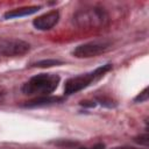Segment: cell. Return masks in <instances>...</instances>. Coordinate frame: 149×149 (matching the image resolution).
<instances>
[{
  "label": "cell",
  "instance_id": "9",
  "mask_svg": "<svg viewBox=\"0 0 149 149\" xmlns=\"http://www.w3.org/2000/svg\"><path fill=\"white\" fill-rule=\"evenodd\" d=\"M62 64L61 61L57 59H44V61H40L35 64H33V66H37V68H50V66H55V65H59Z\"/></svg>",
  "mask_w": 149,
  "mask_h": 149
},
{
  "label": "cell",
  "instance_id": "7",
  "mask_svg": "<svg viewBox=\"0 0 149 149\" xmlns=\"http://www.w3.org/2000/svg\"><path fill=\"white\" fill-rule=\"evenodd\" d=\"M64 99L62 97H50V95H43L38 97L36 99H33L24 104L26 107H40V106H47V105H52L57 102H62Z\"/></svg>",
  "mask_w": 149,
  "mask_h": 149
},
{
  "label": "cell",
  "instance_id": "15",
  "mask_svg": "<svg viewBox=\"0 0 149 149\" xmlns=\"http://www.w3.org/2000/svg\"><path fill=\"white\" fill-rule=\"evenodd\" d=\"M79 149H85V148H79Z\"/></svg>",
  "mask_w": 149,
  "mask_h": 149
},
{
  "label": "cell",
  "instance_id": "12",
  "mask_svg": "<svg viewBox=\"0 0 149 149\" xmlns=\"http://www.w3.org/2000/svg\"><path fill=\"white\" fill-rule=\"evenodd\" d=\"M99 101L101 102V105H105V106H108V107H112V106H113L112 100H107V99H105V98H101V99H99Z\"/></svg>",
  "mask_w": 149,
  "mask_h": 149
},
{
  "label": "cell",
  "instance_id": "2",
  "mask_svg": "<svg viewBox=\"0 0 149 149\" xmlns=\"http://www.w3.org/2000/svg\"><path fill=\"white\" fill-rule=\"evenodd\" d=\"M73 22L81 29H95L107 24L108 15L104 9L98 7L79 9L73 15Z\"/></svg>",
  "mask_w": 149,
  "mask_h": 149
},
{
  "label": "cell",
  "instance_id": "4",
  "mask_svg": "<svg viewBox=\"0 0 149 149\" xmlns=\"http://www.w3.org/2000/svg\"><path fill=\"white\" fill-rule=\"evenodd\" d=\"M108 48V44L106 43H99V42H91L78 45L73 51L72 55L78 58H90L95 57L102 52H105Z\"/></svg>",
  "mask_w": 149,
  "mask_h": 149
},
{
  "label": "cell",
  "instance_id": "13",
  "mask_svg": "<svg viewBox=\"0 0 149 149\" xmlns=\"http://www.w3.org/2000/svg\"><path fill=\"white\" fill-rule=\"evenodd\" d=\"M80 105H81V106H85V107H94V106H95V102H94V101L85 100V101H81Z\"/></svg>",
  "mask_w": 149,
  "mask_h": 149
},
{
  "label": "cell",
  "instance_id": "5",
  "mask_svg": "<svg viewBox=\"0 0 149 149\" xmlns=\"http://www.w3.org/2000/svg\"><path fill=\"white\" fill-rule=\"evenodd\" d=\"M94 80H95V78L93 76V72L86 73V74H81V76H77V77H73V78H70L65 83L64 92H65V94L76 93V92H78V91L87 87Z\"/></svg>",
  "mask_w": 149,
  "mask_h": 149
},
{
  "label": "cell",
  "instance_id": "1",
  "mask_svg": "<svg viewBox=\"0 0 149 149\" xmlns=\"http://www.w3.org/2000/svg\"><path fill=\"white\" fill-rule=\"evenodd\" d=\"M59 83V77L52 73H41L30 78L23 86L22 92L27 95H49Z\"/></svg>",
  "mask_w": 149,
  "mask_h": 149
},
{
  "label": "cell",
  "instance_id": "11",
  "mask_svg": "<svg viewBox=\"0 0 149 149\" xmlns=\"http://www.w3.org/2000/svg\"><path fill=\"white\" fill-rule=\"evenodd\" d=\"M135 142L140 143V144H143V146H148L149 144V136H148V134H143V135H140V136L135 137Z\"/></svg>",
  "mask_w": 149,
  "mask_h": 149
},
{
  "label": "cell",
  "instance_id": "3",
  "mask_svg": "<svg viewBox=\"0 0 149 149\" xmlns=\"http://www.w3.org/2000/svg\"><path fill=\"white\" fill-rule=\"evenodd\" d=\"M29 43L19 38H0V55L13 57L21 56L29 51Z\"/></svg>",
  "mask_w": 149,
  "mask_h": 149
},
{
  "label": "cell",
  "instance_id": "8",
  "mask_svg": "<svg viewBox=\"0 0 149 149\" xmlns=\"http://www.w3.org/2000/svg\"><path fill=\"white\" fill-rule=\"evenodd\" d=\"M40 10L38 6H29V7H21L16 9H12L7 13H5L3 17L5 19H14V17H21V16H27L30 14H34Z\"/></svg>",
  "mask_w": 149,
  "mask_h": 149
},
{
  "label": "cell",
  "instance_id": "10",
  "mask_svg": "<svg viewBox=\"0 0 149 149\" xmlns=\"http://www.w3.org/2000/svg\"><path fill=\"white\" fill-rule=\"evenodd\" d=\"M148 91H149V88L148 87H146L134 100L136 101V102H143V101H147L148 100V98H149V93H148Z\"/></svg>",
  "mask_w": 149,
  "mask_h": 149
},
{
  "label": "cell",
  "instance_id": "14",
  "mask_svg": "<svg viewBox=\"0 0 149 149\" xmlns=\"http://www.w3.org/2000/svg\"><path fill=\"white\" fill-rule=\"evenodd\" d=\"M105 148V146L102 144V143H99V144H97V146H94L92 149H104Z\"/></svg>",
  "mask_w": 149,
  "mask_h": 149
},
{
  "label": "cell",
  "instance_id": "6",
  "mask_svg": "<svg viewBox=\"0 0 149 149\" xmlns=\"http://www.w3.org/2000/svg\"><path fill=\"white\" fill-rule=\"evenodd\" d=\"M58 19H59V13L57 10H50V12L36 17L33 23H34L35 28H37L40 30H49L58 22Z\"/></svg>",
  "mask_w": 149,
  "mask_h": 149
}]
</instances>
